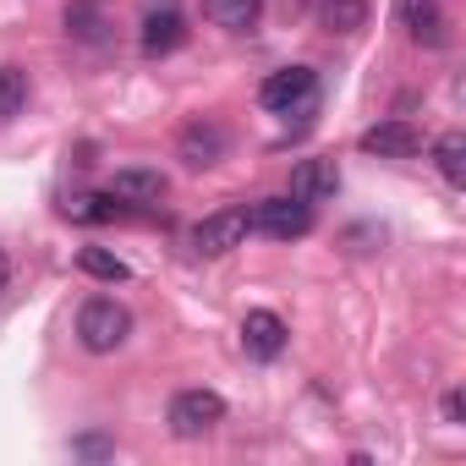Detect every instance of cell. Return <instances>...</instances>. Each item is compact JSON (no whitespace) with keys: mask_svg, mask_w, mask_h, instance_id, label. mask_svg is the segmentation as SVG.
I'll list each match as a JSON object with an SVG mask.
<instances>
[{"mask_svg":"<svg viewBox=\"0 0 466 466\" xmlns=\"http://www.w3.org/2000/svg\"><path fill=\"white\" fill-rule=\"evenodd\" d=\"M127 335H132V313H127L116 297H94V302H83V313H77V340H83L94 357L127 346Z\"/></svg>","mask_w":466,"mask_h":466,"instance_id":"cell-1","label":"cell"},{"mask_svg":"<svg viewBox=\"0 0 466 466\" xmlns=\"http://www.w3.org/2000/svg\"><path fill=\"white\" fill-rule=\"evenodd\" d=\"M258 105L275 110V116H313V105H319V77H313L308 66L269 72L264 88H258Z\"/></svg>","mask_w":466,"mask_h":466,"instance_id":"cell-2","label":"cell"},{"mask_svg":"<svg viewBox=\"0 0 466 466\" xmlns=\"http://www.w3.org/2000/svg\"><path fill=\"white\" fill-rule=\"evenodd\" d=\"M248 230H253L248 208H219V214H203V219L192 225V253H198V258H225V253H237V248L248 242Z\"/></svg>","mask_w":466,"mask_h":466,"instance_id":"cell-3","label":"cell"},{"mask_svg":"<svg viewBox=\"0 0 466 466\" xmlns=\"http://www.w3.org/2000/svg\"><path fill=\"white\" fill-rule=\"evenodd\" d=\"M248 219H253V230H264V237H275V242H297V237L313 230V203L286 192V198H264Z\"/></svg>","mask_w":466,"mask_h":466,"instance_id":"cell-4","label":"cell"},{"mask_svg":"<svg viewBox=\"0 0 466 466\" xmlns=\"http://www.w3.org/2000/svg\"><path fill=\"white\" fill-rule=\"evenodd\" d=\"M225 422V400L214 390H181L170 400V433L176 439H203Z\"/></svg>","mask_w":466,"mask_h":466,"instance_id":"cell-5","label":"cell"},{"mask_svg":"<svg viewBox=\"0 0 466 466\" xmlns=\"http://www.w3.org/2000/svg\"><path fill=\"white\" fill-rule=\"evenodd\" d=\"M225 148H230V137H225V127H219V121H187V127H181V137H176V154H181L192 170L219 165V159H225Z\"/></svg>","mask_w":466,"mask_h":466,"instance_id":"cell-6","label":"cell"},{"mask_svg":"<svg viewBox=\"0 0 466 466\" xmlns=\"http://www.w3.org/2000/svg\"><path fill=\"white\" fill-rule=\"evenodd\" d=\"M242 346H248V357L275 362V357L286 351V319L269 313V308H253V313L242 319Z\"/></svg>","mask_w":466,"mask_h":466,"instance_id":"cell-7","label":"cell"},{"mask_svg":"<svg viewBox=\"0 0 466 466\" xmlns=\"http://www.w3.org/2000/svg\"><path fill=\"white\" fill-rule=\"evenodd\" d=\"M422 148V132L411 121H379L362 132V154H379V159H411Z\"/></svg>","mask_w":466,"mask_h":466,"instance_id":"cell-8","label":"cell"},{"mask_svg":"<svg viewBox=\"0 0 466 466\" xmlns=\"http://www.w3.org/2000/svg\"><path fill=\"white\" fill-rule=\"evenodd\" d=\"M340 192V170H335V159H302L297 170H291V198H302V203H324V198H335Z\"/></svg>","mask_w":466,"mask_h":466,"instance_id":"cell-9","label":"cell"},{"mask_svg":"<svg viewBox=\"0 0 466 466\" xmlns=\"http://www.w3.org/2000/svg\"><path fill=\"white\" fill-rule=\"evenodd\" d=\"M181 39H187V23L176 6H154L143 17V56H170V50H181Z\"/></svg>","mask_w":466,"mask_h":466,"instance_id":"cell-10","label":"cell"},{"mask_svg":"<svg viewBox=\"0 0 466 466\" xmlns=\"http://www.w3.org/2000/svg\"><path fill=\"white\" fill-rule=\"evenodd\" d=\"M110 198H116V203H159V198H165V176H159V170H143V165L116 170V176H110Z\"/></svg>","mask_w":466,"mask_h":466,"instance_id":"cell-11","label":"cell"},{"mask_svg":"<svg viewBox=\"0 0 466 466\" xmlns=\"http://www.w3.org/2000/svg\"><path fill=\"white\" fill-rule=\"evenodd\" d=\"M400 23H406V34H411L417 45H428V50L450 39V34H444L450 23H444V12L433 6V0H400Z\"/></svg>","mask_w":466,"mask_h":466,"instance_id":"cell-12","label":"cell"},{"mask_svg":"<svg viewBox=\"0 0 466 466\" xmlns=\"http://www.w3.org/2000/svg\"><path fill=\"white\" fill-rule=\"evenodd\" d=\"M203 17H208L214 28L248 34V28H258V17H264V0H203Z\"/></svg>","mask_w":466,"mask_h":466,"instance_id":"cell-13","label":"cell"},{"mask_svg":"<svg viewBox=\"0 0 466 466\" xmlns=\"http://www.w3.org/2000/svg\"><path fill=\"white\" fill-rule=\"evenodd\" d=\"M313 17L329 34H357L368 23V0H313Z\"/></svg>","mask_w":466,"mask_h":466,"instance_id":"cell-14","label":"cell"},{"mask_svg":"<svg viewBox=\"0 0 466 466\" xmlns=\"http://www.w3.org/2000/svg\"><path fill=\"white\" fill-rule=\"evenodd\" d=\"M28 110V72L23 66H0V127L17 121Z\"/></svg>","mask_w":466,"mask_h":466,"instance_id":"cell-15","label":"cell"},{"mask_svg":"<svg viewBox=\"0 0 466 466\" xmlns=\"http://www.w3.org/2000/svg\"><path fill=\"white\" fill-rule=\"evenodd\" d=\"M61 208H66V219H77V225H105V219H116L127 203H116V198H94V192H77V198H66Z\"/></svg>","mask_w":466,"mask_h":466,"instance_id":"cell-16","label":"cell"},{"mask_svg":"<svg viewBox=\"0 0 466 466\" xmlns=\"http://www.w3.org/2000/svg\"><path fill=\"white\" fill-rule=\"evenodd\" d=\"M66 34L88 39V45H105V12L94 6V0H72L66 6Z\"/></svg>","mask_w":466,"mask_h":466,"instance_id":"cell-17","label":"cell"},{"mask_svg":"<svg viewBox=\"0 0 466 466\" xmlns=\"http://www.w3.org/2000/svg\"><path fill=\"white\" fill-rule=\"evenodd\" d=\"M433 159H439V170H444L450 187H466V137L461 132H444L433 143Z\"/></svg>","mask_w":466,"mask_h":466,"instance_id":"cell-18","label":"cell"},{"mask_svg":"<svg viewBox=\"0 0 466 466\" xmlns=\"http://www.w3.org/2000/svg\"><path fill=\"white\" fill-rule=\"evenodd\" d=\"M77 269L94 275V280H110V286H121V280L132 275V269H127L116 253H105V248H83V253H77Z\"/></svg>","mask_w":466,"mask_h":466,"instance_id":"cell-19","label":"cell"},{"mask_svg":"<svg viewBox=\"0 0 466 466\" xmlns=\"http://www.w3.org/2000/svg\"><path fill=\"white\" fill-rule=\"evenodd\" d=\"M72 455H83V461H105V455H116V439H105V433H83V439H72Z\"/></svg>","mask_w":466,"mask_h":466,"instance_id":"cell-20","label":"cell"},{"mask_svg":"<svg viewBox=\"0 0 466 466\" xmlns=\"http://www.w3.org/2000/svg\"><path fill=\"white\" fill-rule=\"evenodd\" d=\"M444 422H461V390L444 395Z\"/></svg>","mask_w":466,"mask_h":466,"instance_id":"cell-21","label":"cell"},{"mask_svg":"<svg viewBox=\"0 0 466 466\" xmlns=\"http://www.w3.org/2000/svg\"><path fill=\"white\" fill-rule=\"evenodd\" d=\"M12 291V258H6V248H0V297Z\"/></svg>","mask_w":466,"mask_h":466,"instance_id":"cell-22","label":"cell"}]
</instances>
